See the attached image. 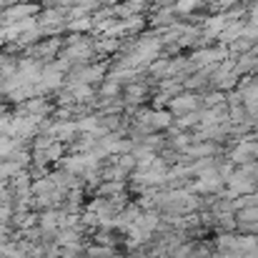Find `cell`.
<instances>
[{"mask_svg": "<svg viewBox=\"0 0 258 258\" xmlns=\"http://www.w3.org/2000/svg\"><path fill=\"white\" fill-rule=\"evenodd\" d=\"M35 13H38V5H35V3H15V5H8V8H5L3 20H5L8 25H13V23H20V20L33 18Z\"/></svg>", "mask_w": 258, "mask_h": 258, "instance_id": "1", "label": "cell"}, {"mask_svg": "<svg viewBox=\"0 0 258 258\" xmlns=\"http://www.w3.org/2000/svg\"><path fill=\"white\" fill-rule=\"evenodd\" d=\"M13 216H15V206L13 203H0V223H10Z\"/></svg>", "mask_w": 258, "mask_h": 258, "instance_id": "2", "label": "cell"}, {"mask_svg": "<svg viewBox=\"0 0 258 258\" xmlns=\"http://www.w3.org/2000/svg\"><path fill=\"white\" fill-rule=\"evenodd\" d=\"M71 28L73 30H83V28H90V20L83 18V20H76V23H71Z\"/></svg>", "mask_w": 258, "mask_h": 258, "instance_id": "3", "label": "cell"}, {"mask_svg": "<svg viewBox=\"0 0 258 258\" xmlns=\"http://www.w3.org/2000/svg\"><path fill=\"white\" fill-rule=\"evenodd\" d=\"M0 103H3V90H0Z\"/></svg>", "mask_w": 258, "mask_h": 258, "instance_id": "4", "label": "cell"}]
</instances>
